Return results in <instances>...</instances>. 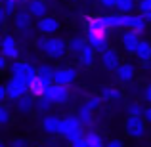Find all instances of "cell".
Returning <instances> with one entry per match:
<instances>
[{
  "mask_svg": "<svg viewBox=\"0 0 151 147\" xmlns=\"http://www.w3.org/2000/svg\"><path fill=\"white\" fill-rule=\"evenodd\" d=\"M2 54L6 55L8 59H12V61L19 59V48H17V42H15V38L12 37V34H6V37L2 38Z\"/></svg>",
  "mask_w": 151,
  "mask_h": 147,
  "instance_id": "14",
  "label": "cell"
},
{
  "mask_svg": "<svg viewBox=\"0 0 151 147\" xmlns=\"http://www.w3.org/2000/svg\"><path fill=\"white\" fill-rule=\"evenodd\" d=\"M105 147H124V143L121 140H111V141H107Z\"/></svg>",
  "mask_w": 151,
  "mask_h": 147,
  "instance_id": "41",
  "label": "cell"
},
{
  "mask_svg": "<svg viewBox=\"0 0 151 147\" xmlns=\"http://www.w3.org/2000/svg\"><path fill=\"white\" fill-rule=\"evenodd\" d=\"M122 48L124 52H128V54H134L136 55V50L138 46H140V33L138 31H132V29H126V33H122Z\"/></svg>",
  "mask_w": 151,
  "mask_h": 147,
  "instance_id": "10",
  "label": "cell"
},
{
  "mask_svg": "<svg viewBox=\"0 0 151 147\" xmlns=\"http://www.w3.org/2000/svg\"><path fill=\"white\" fill-rule=\"evenodd\" d=\"M77 69L73 67H63V69H55L54 73V82L55 84H61V86H71L75 80H77Z\"/></svg>",
  "mask_w": 151,
  "mask_h": 147,
  "instance_id": "9",
  "label": "cell"
},
{
  "mask_svg": "<svg viewBox=\"0 0 151 147\" xmlns=\"http://www.w3.org/2000/svg\"><path fill=\"white\" fill-rule=\"evenodd\" d=\"M149 75H151V71H149Z\"/></svg>",
  "mask_w": 151,
  "mask_h": 147,
  "instance_id": "47",
  "label": "cell"
},
{
  "mask_svg": "<svg viewBox=\"0 0 151 147\" xmlns=\"http://www.w3.org/2000/svg\"><path fill=\"white\" fill-rule=\"evenodd\" d=\"M54 84V80H48V78H42V77H37L35 82L29 86V94H33L35 98H42L46 94V90Z\"/></svg>",
  "mask_w": 151,
  "mask_h": 147,
  "instance_id": "16",
  "label": "cell"
},
{
  "mask_svg": "<svg viewBox=\"0 0 151 147\" xmlns=\"http://www.w3.org/2000/svg\"><path fill=\"white\" fill-rule=\"evenodd\" d=\"M15 6H17V2H15V0H6L2 8L8 11V15H12V14H15Z\"/></svg>",
  "mask_w": 151,
  "mask_h": 147,
  "instance_id": "33",
  "label": "cell"
},
{
  "mask_svg": "<svg viewBox=\"0 0 151 147\" xmlns=\"http://www.w3.org/2000/svg\"><path fill=\"white\" fill-rule=\"evenodd\" d=\"M38 69V77H42V78H48V80H54V73H55V69H52L50 65H40V67H37Z\"/></svg>",
  "mask_w": 151,
  "mask_h": 147,
  "instance_id": "29",
  "label": "cell"
},
{
  "mask_svg": "<svg viewBox=\"0 0 151 147\" xmlns=\"http://www.w3.org/2000/svg\"><path fill=\"white\" fill-rule=\"evenodd\" d=\"M144 99H145V101H147L149 105H151V82H149V84L144 88Z\"/></svg>",
  "mask_w": 151,
  "mask_h": 147,
  "instance_id": "39",
  "label": "cell"
},
{
  "mask_svg": "<svg viewBox=\"0 0 151 147\" xmlns=\"http://www.w3.org/2000/svg\"><path fill=\"white\" fill-rule=\"evenodd\" d=\"M142 15L145 17V21H147V23H151V10H149V11H144Z\"/></svg>",
  "mask_w": 151,
  "mask_h": 147,
  "instance_id": "44",
  "label": "cell"
},
{
  "mask_svg": "<svg viewBox=\"0 0 151 147\" xmlns=\"http://www.w3.org/2000/svg\"><path fill=\"white\" fill-rule=\"evenodd\" d=\"M136 57L140 59L142 63L151 61V42H147V40L140 42V46H138V50H136Z\"/></svg>",
  "mask_w": 151,
  "mask_h": 147,
  "instance_id": "22",
  "label": "cell"
},
{
  "mask_svg": "<svg viewBox=\"0 0 151 147\" xmlns=\"http://www.w3.org/2000/svg\"><path fill=\"white\" fill-rule=\"evenodd\" d=\"M145 21L144 15H134V14H119V27L122 29H132V31H138V33H144L145 31Z\"/></svg>",
  "mask_w": 151,
  "mask_h": 147,
  "instance_id": "3",
  "label": "cell"
},
{
  "mask_svg": "<svg viewBox=\"0 0 151 147\" xmlns=\"http://www.w3.org/2000/svg\"><path fill=\"white\" fill-rule=\"evenodd\" d=\"M100 96L103 98V101H117V99L122 98V92L117 88H111V86H105V88L100 90Z\"/></svg>",
  "mask_w": 151,
  "mask_h": 147,
  "instance_id": "23",
  "label": "cell"
},
{
  "mask_svg": "<svg viewBox=\"0 0 151 147\" xmlns=\"http://www.w3.org/2000/svg\"><path fill=\"white\" fill-rule=\"evenodd\" d=\"M35 46H37L38 52H44V54H46V48H48V37H46V34L38 37L37 40H35Z\"/></svg>",
  "mask_w": 151,
  "mask_h": 147,
  "instance_id": "31",
  "label": "cell"
},
{
  "mask_svg": "<svg viewBox=\"0 0 151 147\" xmlns=\"http://www.w3.org/2000/svg\"><path fill=\"white\" fill-rule=\"evenodd\" d=\"M86 140H88V145L90 147H105V143H103V138L100 136L98 132H86Z\"/></svg>",
  "mask_w": 151,
  "mask_h": 147,
  "instance_id": "26",
  "label": "cell"
},
{
  "mask_svg": "<svg viewBox=\"0 0 151 147\" xmlns=\"http://www.w3.org/2000/svg\"><path fill=\"white\" fill-rule=\"evenodd\" d=\"M0 2H6V0H0Z\"/></svg>",
  "mask_w": 151,
  "mask_h": 147,
  "instance_id": "46",
  "label": "cell"
},
{
  "mask_svg": "<svg viewBox=\"0 0 151 147\" xmlns=\"http://www.w3.org/2000/svg\"><path fill=\"white\" fill-rule=\"evenodd\" d=\"M44 96L48 98L54 105H63V103H67V99H69V86H61V84H55L54 82V84L46 90Z\"/></svg>",
  "mask_w": 151,
  "mask_h": 147,
  "instance_id": "8",
  "label": "cell"
},
{
  "mask_svg": "<svg viewBox=\"0 0 151 147\" xmlns=\"http://www.w3.org/2000/svg\"><path fill=\"white\" fill-rule=\"evenodd\" d=\"M59 27H61V23H59V19L58 17H52V15H46V17H40L38 19V23H37V29H38V33H42V34H54V33H58L59 31Z\"/></svg>",
  "mask_w": 151,
  "mask_h": 147,
  "instance_id": "11",
  "label": "cell"
},
{
  "mask_svg": "<svg viewBox=\"0 0 151 147\" xmlns=\"http://www.w3.org/2000/svg\"><path fill=\"white\" fill-rule=\"evenodd\" d=\"M136 8V0H117L115 10L119 14H132V10Z\"/></svg>",
  "mask_w": 151,
  "mask_h": 147,
  "instance_id": "25",
  "label": "cell"
},
{
  "mask_svg": "<svg viewBox=\"0 0 151 147\" xmlns=\"http://www.w3.org/2000/svg\"><path fill=\"white\" fill-rule=\"evenodd\" d=\"M10 75L15 78H21L23 82H27V84H33L35 78L38 77V69H35L33 65H31L29 61H25V59H15V61L10 63Z\"/></svg>",
  "mask_w": 151,
  "mask_h": 147,
  "instance_id": "2",
  "label": "cell"
},
{
  "mask_svg": "<svg viewBox=\"0 0 151 147\" xmlns=\"http://www.w3.org/2000/svg\"><path fill=\"white\" fill-rule=\"evenodd\" d=\"M6 21H8V11L2 8V10H0V23H2V25H6Z\"/></svg>",
  "mask_w": 151,
  "mask_h": 147,
  "instance_id": "42",
  "label": "cell"
},
{
  "mask_svg": "<svg viewBox=\"0 0 151 147\" xmlns=\"http://www.w3.org/2000/svg\"><path fill=\"white\" fill-rule=\"evenodd\" d=\"M71 147H90V145H88V140H86V136H84L77 141H71Z\"/></svg>",
  "mask_w": 151,
  "mask_h": 147,
  "instance_id": "36",
  "label": "cell"
},
{
  "mask_svg": "<svg viewBox=\"0 0 151 147\" xmlns=\"http://www.w3.org/2000/svg\"><path fill=\"white\" fill-rule=\"evenodd\" d=\"M94 57H96V50H94L92 44H88L81 54H78V63H81L82 67H92Z\"/></svg>",
  "mask_w": 151,
  "mask_h": 147,
  "instance_id": "19",
  "label": "cell"
},
{
  "mask_svg": "<svg viewBox=\"0 0 151 147\" xmlns=\"http://www.w3.org/2000/svg\"><path fill=\"white\" fill-rule=\"evenodd\" d=\"M8 61H10V59H8L4 54L0 55V71H6V69H10V63H8Z\"/></svg>",
  "mask_w": 151,
  "mask_h": 147,
  "instance_id": "38",
  "label": "cell"
},
{
  "mask_svg": "<svg viewBox=\"0 0 151 147\" xmlns=\"http://www.w3.org/2000/svg\"><path fill=\"white\" fill-rule=\"evenodd\" d=\"M92 113H94V111H92V109H88L86 105H82L81 109H78L77 117H78V120L82 122V126H88V128H90V126L94 124V117H92Z\"/></svg>",
  "mask_w": 151,
  "mask_h": 147,
  "instance_id": "24",
  "label": "cell"
},
{
  "mask_svg": "<svg viewBox=\"0 0 151 147\" xmlns=\"http://www.w3.org/2000/svg\"><path fill=\"white\" fill-rule=\"evenodd\" d=\"M144 118H145V122H147V124H151V105H149V107H145Z\"/></svg>",
  "mask_w": 151,
  "mask_h": 147,
  "instance_id": "43",
  "label": "cell"
},
{
  "mask_svg": "<svg viewBox=\"0 0 151 147\" xmlns=\"http://www.w3.org/2000/svg\"><path fill=\"white\" fill-rule=\"evenodd\" d=\"M86 38L98 54H103L109 48V31H86Z\"/></svg>",
  "mask_w": 151,
  "mask_h": 147,
  "instance_id": "6",
  "label": "cell"
},
{
  "mask_svg": "<svg viewBox=\"0 0 151 147\" xmlns=\"http://www.w3.org/2000/svg\"><path fill=\"white\" fill-rule=\"evenodd\" d=\"M14 25H15L17 31H29L31 27H33V14H31L29 10L14 14Z\"/></svg>",
  "mask_w": 151,
  "mask_h": 147,
  "instance_id": "15",
  "label": "cell"
},
{
  "mask_svg": "<svg viewBox=\"0 0 151 147\" xmlns=\"http://www.w3.org/2000/svg\"><path fill=\"white\" fill-rule=\"evenodd\" d=\"M101 101H103V98H101V96H90V98H88V99H86V101H84V105L88 107V109L96 111V109H100Z\"/></svg>",
  "mask_w": 151,
  "mask_h": 147,
  "instance_id": "30",
  "label": "cell"
},
{
  "mask_svg": "<svg viewBox=\"0 0 151 147\" xmlns=\"http://www.w3.org/2000/svg\"><path fill=\"white\" fill-rule=\"evenodd\" d=\"M52 105H54V103H52L46 96H42V98H37V105L35 107H37V111H40V113H48L52 109Z\"/></svg>",
  "mask_w": 151,
  "mask_h": 147,
  "instance_id": "28",
  "label": "cell"
},
{
  "mask_svg": "<svg viewBox=\"0 0 151 147\" xmlns=\"http://www.w3.org/2000/svg\"><path fill=\"white\" fill-rule=\"evenodd\" d=\"M145 126H147V122H145L144 117H132V115L126 117L124 130H126V134H128L130 138H134V140H140V138L145 134Z\"/></svg>",
  "mask_w": 151,
  "mask_h": 147,
  "instance_id": "5",
  "label": "cell"
},
{
  "mask_svg": "<svg viewBox=\"0 0 151 147\" xmlns=\"http://www.w3.org/2000/svg\"><path fill=\"white\" fill-rule=\"evenodd\" d=\"M115 75H117L119 82L128 84V82H132L134 78H136V67H134L132 63H121V65L117 67V71H115Z\"/></svg>",
  "mask_w": 151,
  "mask_h": 147,
  "instance_id": "12",
  "label": "cell"
},
{
  "mask_svg": "<svg viewBox=\"0 0 151 147\" xmlns=\"http://www.w3.org/2000/svg\"><path fill=\"white\" fill-rule=\"evenodd\" d=\"M100 6L103 10H115V6H117V0H100Z\"/></svg>",
  "mask_w": 151,
  "mask_h": 147,
  "instance_id": "34",
  "label": "cell"
},
{
  "mask_svg": "<svg viewBox=\"0 0 151 147\" xmlns=\"http://www.w3.org/2000/svg\"><path fill=\"white\" fill-rule=\"evenodd\" d=\"M0 147H6V143H4V141H0Z\"/></svg>",
  "mask_w": 151,
  "mask_h": 147,
  "instance_id": "45",
  "label": "cell"
},
{
  "mask_svg": "<svg viewBox=\"0 0 151 147\" xmlns=\"http://www.w3.org/2000/svg\"><path fill=\"white\" fill-rule=\"evenodd\" d=\"M6 88H8V99H10V101H17L19 98H23V96L29 94V84L23 82L21 78H15V77L8 78Z\"/></svg>",
  "mask_w": 151,
  "mask_h": 147,
  "instance_id": "4",
  "label": "cell"
},
{
  "mask_svg": "<svg viewBox=\"0 0 151 147\" xmlns=\"http://www.w3.org/2000/svg\"><path fill=\"white\" fill-rule=\"evenodd\" d=\"M59 126H61V118L55 115H48L42 118V130L46 134H59Z\"/></svg>",
  "mask_w": 151,
  "mask_h": 147,
  "instance_id": "18",
  "label": "cell"
},
{
  "mask_svg": "<svg viewBox=\"0 0 151 147\" xmlns=\"http://www.w3.org/2000/svg\"><path fill=\"white\" fill-rule=\"evenodd\" d=\"M40 147H42V145H40Z\"/></svg>",
  "mask_w": 151,
  "mask_h": 147,
  "instance_id": "48",
  "label": "cell"
},
{
  "mask_svg": "<svg viewBox=\"0 0 151 147\" xmlns=\"http://www.w3.org/2000/svg\"><path fill=\"white\" fill-rule=\"evenodd\" d=\"M10 147H27V141L23 138H15V140H12Z\"/></svg>",
  "mask_w": 151,
  "mask_h": 147,
  "instance_id": "37",
  "label": "cell"
},
{
  "mask_svg": "<svg viewBox=\"0 0 151 147\" xmlns=\"http://www.w3.org/2000/svg\"><path fill=\"white\" fill-rule=\"evenodd\" d=\"M128 115H132V117H144V113H145V107L142 105L140 101H132V103H128Z\"/></svg>",
  "mask_w": 151,
  "mask_h": 147,
  "instance_id": "27",
  "label": "cell"
},
{
  "mask_svg": "<svg viewBox=\"0 0 151 147\" xmlns=\"http://www.w3.org/2000/svg\"><path fill=\"white\" fill-rule=\"evenodd\" d=\"M27 10L33 14V17H46L48 15V4L46 0H29L27 2Z\"/></svg>",
  "mask_w": 151,
  "mask_h": 147,
  "instance_id": "17",
  "label": "cell"
},
{
  "mask_svg": "<svg viewBox=\"0 0 151 147\" xmlns=\"http://www.w3.org/2000/svg\"><path fill=\"white\" fill-rule=\"evenodd\" d=\"M59 134H61L65 140H69V141H77V140H81V138L86 136L82 122L78 120V117H75V115H69V117L61 118Z\"/></svg>",
  "mask_w": 151,
  "mask_h": 147,
  "instance_id": "1",
  "label": "cell"
},
{
  "mask_svg": "<svg viewBox=\"0 0 151 147\" xmlns=\"http://www.w3.org/2000/svg\"><path fill=\"white\" fill-rule=\"evenodd\" d=\"M67 44H69V52H71V54L78 55V54H81L82 50L86 48V46H88V38H82V37H75V38H71V40L67 42Z\"/></svg>",
  "mask_w": 151,
  "mask_h": 147,
  "instance_id": "21",
  "label": "cell"
},
{
  "mask_svg": "<svg viewBox=\"0 0 151 147\" xmlns=\"http://www.w3.org/2000/svg\"><path fill=\"white\" fill-rule=\"evenodd\" d=\"M138 6H140V11L144 14V11H149L151 10V0H140L138 2Z\"/></svg>",
  "mask_w": 151,
  "mask_h": 147,
  "instance_id": "35",
  "label": "cell"
},
{
  "mask_svg": "<svg viewBox=\"0 0 151 147\" xmlns=\"http://www.w3.org/2000/svg\"><path fill=\"white\" fill-rule=\"evenodd\" d=\"M8 99V88H6V84H2L0 86V103H4Z\"/></svg>",
  "mask_w": 151,
  "mask_h": 147,
  "instance_id": "40",
  "label": "cell"
},
{
  "mask_svg": "<svg viewBox=\"0 0 151 147\" xmlns=\"http://www.w3.org/2000/svg\"><path fill=\"white\" fill-rule=\"evenodd\" d=\"M100 55H101V65H103V69H107V71H117V67L121 65V57H119V52L117 50L107 48Z\"/></svg>",
  "mask_w": 151,
  "mask_h": 147,
  "instance_id": "13",
  "label": "cell"
},
{
  "mask_svg": "<svg viewBox=\"0 0 151 147\" xmlns=\"http://www.w3.org/2000/svg\"><path fill=\"white\" fill-rule=\"evenodd\" d=\"M10 122V107L2 105L0 107V124H8Z\"/></svg>",
  "mask_w": 151,
  "mask_h": 147,
  "instance_id": "32",
  "label": "cell"
},
{
  "mask_svg": "<svg viewBox=\"0 0 151 147\" xmlns=\"http://www.w3.org/2000/svg\"><path fill=\"white\" fill-rule=\"evenodd\" d=\"M69 52V44H67L63 38L52 37L48 38V48H46V55L52 59H61L65 57V54Z\"/></svg>",
  "mask_w": 151,
  "mask_h": 147,
  "instance_id": "7",
  "label": "cell"
},
{
  "mask_svg": "<svg viewBox=\"0 0 151 147\" xmlns=\"http://www.w3.org/2000/svg\"><path fill=\"white\" fill-rule=\"evenodd\" d=\"M33 98H35L33 94H27V96L19 98L17 101H15V107H17V111H19V113H29V111L33 109L35 105H37V101H35Z\"/></svg>",
  "mask_w": 151,
  "mask_h": 147,
  "instance_id": "20",
  "label": "cell"
}]
</instances>
